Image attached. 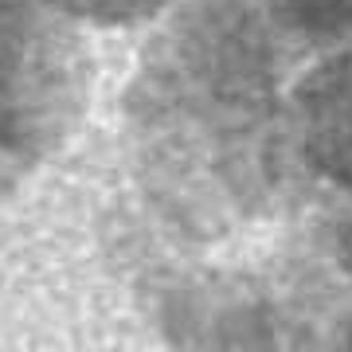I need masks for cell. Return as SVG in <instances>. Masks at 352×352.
I'll list each match as a JSON object with an SVG mask.
<instances>
[{"label": "cell", "mask_w": 352, "mask_h": 352, "mask_svg": "<svg viewBox=\"0 0 352 352\" xmlns=\"http://www.w3.org/2000/svg\"><path fill=\"white\" fill-rule=\"evenodd\" d=\"M274 78V32L251 0H180L141 51L122 110L153 173L231 184L263 173L282 110Z\"/></svg>", "instance_id": "1"}, {"label": "cell", "mask_w": 352, "mask_h": 352, "mask_svg": "<svg viewBox=\"0 0 352 352\" xmlns=\"http://www.w3.org/2000/svg\"><path fill=\"white\" fill-rule=\"evenodd\" d=\"M63 16L0 12V145L32 157L78 126L90 94L87 51Z\"/></svg>", "instance_id": "2"}, {"label": "cell", "mask_w": 352, "mask_h": 352, "mask_svg": "<svg viewBox=\"0 0 352 352\" xmlns=\"http://www.w3.org/2000/svg\"><path fill=\"white\" fill-rule=\"evenodd\" d=\"M282 110L305 164L352 188V47L314 55L286 87Z\"/></svg>", "instance_id": "3"}, {"label": "cell", "mask_w": 352, "mask_h": 352, "mask_svg": "<svg viewBox=\"0 0 352 352\" xmlns=\"http://www.w3.org/2000/svg\"><path fill=\"white\" fill-rule=\"evenodd\" d=\"M274 24L314 55L352 47V0H274Z\"/></svg>", "instance_id": "4"}, {"label": "cell", "mask_w": 352, "mask_h": 352, "mask_svg": "<svg viewBox=\"0 0 352 352\" xmlns=\"http://www.w3.org/2000/svg\"><path fill=\"white\" fill-rule=\"evenodd\" d=\"M180 0H43V8L87 28H133L173 12Z\"/></svg>", "instance_id": "5"}, {"label": "cell", "mask_w": 352, "mask_h": 352, "mask_svg": "<svg viewBox=\"0 0 352 352\" xmlns=\"http://www.w3.org/2000/svg\"><path fill=\"white\" fill-rule=\"evenodd\" d=\"M24 164H28V157H20V153H12V149L0 145V196L16 184V176L24 173Z\"/></svg>", "instance_id": "6"}]
</instances>
